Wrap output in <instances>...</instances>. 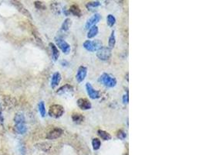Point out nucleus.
I'll list each match as a JSON object with an SVG mask.
<instances>
[{"instance_id":"aec40b11","label":"nucleus","mask_w":206,"mask_h":155,"mask_svg":"<svg viewBox=\"0 0 206 155\" xmlns=\"http://www.w3.org/2000/svg\"><path fill=\"white\" fill-rule=\"evenodd\" d=\"M116 44V37H115V32L114 30H113L111 32L110 37H109V41H108V47L111 50L115 47Z\"/></svg>"},{"instance_id":"0eeeda50","label":"nucleus","mask_w":206,"mask_h":155,"mask_svg":"<svg viewBox=\"0 0 206 155\" xmlns=\"http://www.w3.org/2000/svg\"><path fill=\"white\" fill-rule=\"evenodd\" d=\"M74 92V88L70 85L66 84L56 91V94L60 95H72Z\"/></svg>"},{"instance_id":"ddd939ff","label":"nucleus","mask_w":206,"mask_h":155,"mask_svg":"<svg viewBox=\"0 0 206 155\" xmlns=\"http://www.w3.org/2000/svg\"><path fill=\"white\" fill-rule=\"evenodd\" d=\"M61 79H62V76H61V74L60 72H56L55 73H53L52 79H51V88H55L56 87H57L58 85L61 81Z\"/></svg>"},{"instance_id":"f257e3e1","label":"nucleus","mask_w":206,"mask_h":155,"mask_svg":"<svg viewBox=\"0 0 206 155\" xmlns=\"http://www.w3.org/2000/svg\"><path fill=\"white\" fill-rule=\"evenodd\" d=\"M99 82L103 84V85L107 88H114L117 85V79L114 77L107 73H103L98 79Z\"/></svg>"},{"instance_id":"f8f14e48","label":"nucleus","mask_w":206,"mask_h":155,"mask_svg":"<svg viewBox=\"0 0 206 155\" xmlns=\"http://www.w3.org/2000/svg\"><path fill=\"white\" fill-rule=\"evenodd\" d=\"M76 103H77L78 107L82 110H88V109H91L92 107L91 102L86 98H80L77 100Z\"/></svg>"},{"instance_id":"20e7f679","label":"nucleus","mask_w":206,"mask_h":155,"mask_svg":"<svg viewBox=\"0 0 206 155\" xmlns=\"http://www.w3.org/2000/svg\"><path fill=\"white\" fill-rule=\"evenodd\" d=\"M96 57L103 61L108 60L111 57V50L108 47H101L96 51Z\"/></svg>"},{"instance_id":"393cba45","label":"nucleus","mask_w":206,"mask_h":155,"mask_svg":"<svg viewBox=\"0 0 206 155\" xmlns=\"http://www.w3.org/2000/svg\"><path fill=\"white\" fill-rule=\"evenodd\" d=\"M38 108H39V111L42 117H45L46 116V106H45V103L43 101L39 102Z\"/></svg>"},{"instance_id":"a878e982","label":"nucleus","mask_w":206,"mask_h":155,"mask_svg":"<svg viewBox=\"0 0 206 155\" xmlns=\"http://www.w3.org/2000/svg\"><path fill=\"white\" fill-rule=\"evenodd\" d=\"M92 146H93V149L94 151H98L101 146V140L98 138H94L92 140Z\"/></svg>"},{"instance_id":"6ab92c4d","label":"nucleus","mask_w":206,"mask_h":155,"mask_svg":"<svg viewBox=\"0 0 206 155\" xmlns=\"http://www.w3.org/2000/svg\"><path fill=\"white\" fill-rule=\"evenodd\" d=\"M99 32V29L97 26H94L90 28L89 31L87 33V38L89 39H91V38H94L97 35Z\"/></svg>"},{"instance_id":"5701e85b","label":"nucleus","mask_w":206,"mask_h":155,"mask_svg":"<svg viewBox=\"0 0 206 155\" xmlns=\"http://www.w3.org/2000/svg\"><path fill=\"white\" fill-rule=\"evenodd\" d=\"M101 6V2L99 1H93V2H87L86 4V7L88 10H92V9L97 8Z\"/></svg>"},{"instance_id":"9d476101","label":"nucleus","mask_w":206,"mask_h":155,"mask_svg":"<svg viewBox=\"0 0 206 155\" xmlns=\"http://www.w3.org/2000/svg\"><path fill=\"white\" fill-rule=\"evenodd\" d=\"M63 133V130L61 128H54L46 135V139L47 140H56L60 138Z\"/></svg>"},{"instance_id":"7ed1b4c3","label":"nucleus","mask_w":206,"mask_h":155,"mask_svg":"<svg viewBox=\"0 0 206 155\" xmlns=\"http://www.w3.org/2000/svg\"><path fill=\"white\" fill-rule=\"evenodd\" d=\"M83 46L87 51H90V52L97 51L101 47H103L102 46V42L100 40H87L84 41Z\"/></svg>"},{"instance_id":"423d86ee","label":"nucleus","mask_w":206,"mask_h":155,"mask_svg":"<svg viewBox=\"0 0 206 155\" xmlns=\"http://www.w3.org/2000/svg\"><path fill=\"white\" fill-rule=\"evenodd\" d=\"M86 90H87V95H89V97L92 99H97L101 98V93L97 90H96L95 88L92 86L90 83L86 84Z\"/></svg>"},{"instance_id":"bb28decb","label":"nucleus","mask_w":206,"mask_h":155,"mask_svg":"<svg viewBox=\"0 0 206 155\" xmlns=\"http://www.w3.org/2000/svg\"><path fill=\"white\" fill-rule=\"evenodd\" d=\"M51 9L53 10L55 13L56 14H60V5L59 2H53L51 4Z\"/></svg>"},{"instance_id":"b1692460","label":"nucleus","mask_w":206,"mask_h":155,"mask_svg":"<svg viewBox=\"0 0 206 155\" xmlns=\"http://www.w3.org/2000/svg\"><path fill=\"white\" fill-rule=\"evenodd\" d=\"M107 23L110 27H112L114 26V24L116 23V18L114 15H112V14L108 15L107 17Z\"/></svg>"},{"instance_id":"9b49d317","label":"nucleus","mask_w":206,"mask_h":155,"mask_svg":"<svg viewBox=\"0 0 206 155\" xmlns=\"http://www.w3.org/2000/svg\"><path fill=\"white\" fill-rule=\"evenodd\" d=\"M101 19V14L99 13H95L94 16L90 17V19H88L87 21V23L85 24V28L86 29H89V28L96 26V23H98Z\"/></svg>"},{"instance_id":"39448f33","label":"nucleus","mask_w":206,"mask_h":155,"mask_svg":"<svg viewBox=\"0 0 206 155\" xmlns=\"http://www.w3.org/2000/svg\"><path fill=\"white\" fill-rule=\"evenodd\" d=\"M56 46L59 47V48L62 51L63 53L66 54H69L70 52L71 51V47L70 45L67 43L66 40H64L62 38L60 37H58V38H56Z\"/></svg>"},{"instance_id":"412c9836","label":"nucleus","mask_w":206,"mask_h":155,"mask_svg":"<svg viewBox=\"0 0 206 155\" xmlns=\"http://www.w3.org/2000/svg\"><path fill=\"white\" fill-rule=\"evenodd\" d=\"M71 25H72V20L69 18L66 19L63 21L62 26H61V30H62L63 31H64V32L68 31L69 29L70 28Z\"/></svg>"},{"instance_id":"4468645a","label":"nucleus","mask_w":206,"mask_h":155,"mask_svg":"<svg viewBox=\"0 0 206 155\" xmlns=\"http://www.w3.org/2000/svg\"><path fill=\"white\" fill-rule=\"evenodd\" d=\"M15 130L18 134H24L27 131V127L25 123H15Z\"/></svg>"},{"instance_id":"f03ea898","label":"nucleus","mask_w":206,"mask_h":155,"mask_svg":"<svg viewBox=\"0 0 206 155\" xmlns=\"http://www.w3.org/2000/svg\"><path fill=\"white\" fill-rule=\"evenodd\" d=\"M64 108L63 106L59 104H53L50 106L49 109V115L50 117L59 119L64 114Z\"/></svg>"},{"instance_id":"f3484780","label":"nucleus","mask_w":206,"mask_h":155,"mask_svg":"<svg viewBox=\"0 0 206 155\" xmlns=\"http://www.w3.org/2000/svg\"><path fill=\"white\" fill-rule=\"evenodd\" d=\"M69 13L71 14H73V16H78L80 17L82 15V12H81V9H80V7L78 6L77 5H72L70 9H69Z\"/></svg>"},{"instance_id":"c756f323","label":"nucleus","mask_w":206,"mask_h":155,"mask_svg":"<svg viewBox=\"0 0 206 155\" xmlns=\"http://www.w3.org/2000/svg\"><path fill=\"white\" fill-rule=\"evenodd\" d=\"M117 137L121 140H124L127 137V133L125 131L123 130H118V132L117 133Z\"/></svg>"},{"instance_id":"2f4dec72","label":"nucleus","mask_w":206,"mask_h":155,"mask_svg":"<svg viewBox=\"0 0 206 155\" xmlns=\"http://www.w3.org/2000/svg\"><path fill=\"white\" fill-rule=\"evenodd\" d=\"M3 122H4V118H3V116H2V109H1V106H0V123L2 125Z\"/></svg>"},{"instance_id":"1a4fd4ad","label":"nucleus","mask_w":206,"mask_h":155,"mask_svg":"<svg viewBox=\"0 0 206 155\" xmlns=\"http://www.w3.org/2000/svg\"><path fill=\"white\" fill-rule=\"evenodd\" d=\"M11 2L12 4H13L14 6H15V7L17 9V10H18L19 12H20L23 15H24V16L28 17V18L32 19V15H31V13H30L29 10H28L20 2H19V1H12Z\"/></svg>"},{"instance_id":"a211bd4d","label":"nucleus","mask_w":206,"mask_h":155,"mask_svg":"<svg viewBox=\"0 0 206 155\" xmlns=\"http://www.w3.org/2000/svg\"><path fill=\"white\" fill-rule=\"evenodd\" d=\"M97 134H98L99 137H101L102 140H111V138H112L111 135L108 132L105 131V130H97Z\"/></svg>"},{"instance_id":"c85d7f7f","label":"nucleus","mask_w":206,"mask_h":155,"mask_svg":"<svg viewBox=\"0 0 206 155\" xmlns=\"http://www.w3.org/2000/svg\"><path fill=\"white\" fill-rule=\"evenodd\" d=\"M34 5H35V7H36L37 9H41V10L46 9V6H45L43 5V3L42 2H40V1H36V2H34Z\"/></svg>"},{"instance_id":"4be33fe9","label":"nucleus","mask_w":206,"mask_h":155,"mask_svg":"<svg viewBox=\"0 0 206 155\" xmlns=\"http://www.w3.org/2000/svg\"><path fill=\"white\" fill-rule=\"evenodd\" d=\"M25 116L23 113H16L14 116V123H25Z\"/></svg>"},{"instance_id":"6e6552de","label":"nucleus","mask_w":206,"mask_h":155,"mask_svg":"<svg viewBox=\"0 0 206 155\" xmlns=\"http://www.w3.org/2000/svg\"><path fill=\"white\" fill-rule=\"evenodd\" d=\"M87 67L83 66V65H81L79 67L77 70V72H76V79L78 83H81L83 81H84L86 77H87Z\"/></svg>"},{"instance_id":"7c9ffc66","label":"nucleus","mask_w":206,"mask_h":155,"mask_svg":"<svg viewBox=\"0 0 206 155\" xmlns=\"http://www.w3.org/2000/svg\"><path fill=\"white\" fill-rule=\"evenodd\" d=\"M129 102V97H128V93H127L125 95H124L123 96V102L124 104H127Z\"/></svg>"},{"instance_id":"2eb2a0df","label":"nucleus","mask_w":206,"mask_h":155,"mask_svg":"<svg viewBox=\"0 0 206 155\" xmlns=\"http://www.w3.org/2000/svg\"><path fill=\"white\" fill-rule=\"evenodd\" d=\"M71 117H72L73 122L76 124H81V123H83L85 119L84 116H83L81 113H73Z\"/></svg>"},{"instance_id":"dca6fc26","label":"nucleus","mask_w":206,"mask_h":155,"mask_svg":"<svg viewBox=\"0 0 206 155\" xmlns=\"http://www.w3.org/2000/svg\"><path fill=\"white\" fill-rule=\"evenodd\" d=\"M49 46L51 49V52H52V57H53V60H57L59 57H60V51L58 50L57 47L53 43H50Z\"/></svg>"},{"instance_id":"cd10ccee","label":"nucleus","mask_w":206,"mask_h":155,"mask_svg":"<svg viewBox=\"0 0 206 155\" xmlns=\"http://www.w3.org/2000/svg\"><path fill=\"white\" fill-rule=\"evenodd\" d=\"M46 144L47 143H42V144H38V145H39L38 147H39L40 150H42V151H45V152H47V151L50 150V148L51 147V145L50 144H47V146H46Z\"/></svg>"},{"instance_id":"473e14b6","label":"nucleus","mask_w":206,"mask_h":155,"mask_svg":"<svg viewBox=\"0 0 206 155\" xmlns=\"http://www.w3.org/2000/svg\"><path fill=\"white\" fill-rule=\"evenodd\" d=\"M124 155H128V154H124Z\"/></svg>"}]
</instances>
